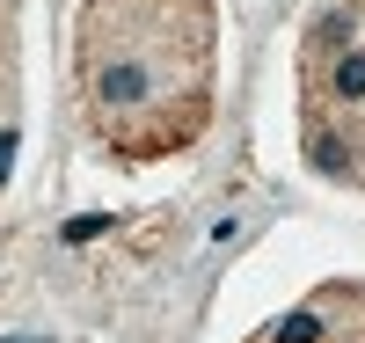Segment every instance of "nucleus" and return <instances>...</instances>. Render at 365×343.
Masks as SVG:
<instances>
[{
	"mask_svg": "<svg viewBox=\"0 0 365 343\" xmlns=\"http://www.w3.org/2000/svg\"><path fill=\"white\" fill-rule=\"evenodd\" d=\"M299 146L365 190V0H322L299 37Z\"/></svg>",
	"mask_w": 365,
	"mask_h": 343,
	"instance_id": "nucleus-2",
	"label": "nucleus"
},
{
	"mask_svg": "<svg viewBox=\"0 0 365 343\" xmlns=\"http://www.w3.org/2000/svg\"><path fill=\"white\" fill-rule=\"evenodd\" d=\"M249 343H365V285L336 277V285H314L299 307H285L270 329H256Z\"/></svg>",
	"mask_w": 365,
	"mask_h": 343,
	"instance_id": "nucleus-3",
	"label": "nucleus"
},
{
	"mask_svg": "<svg viewBox=\"0 0 365 343\" xmlns=\"http://www.w3.org/2000/svg\"><path fill=\"white\" fill-rule=\"evenodd\" d=\"M15 110H22V29H15V0H0V183L15 161Z\"/></svg>",
	"mask_w": 365,
	"mask_h": 343,
	"instance_id": "nucleus-4",
	"label": "nucleus"
},
{
	"mask_svg": "<svg viewBox=\"0 0 365 343\" xmlns=\"http://www.w3.org/2000/svg\"><path fill=\"white\" fill-rule=\"evenodd\" d=\"M220 15L212 0H81L73 88L117 161H168L212 124Z\"/></svg>",
	"mask_w": 365,
	"mask_h": 343,
	"instance_id": "nucleus-1",
	"label": "nucleus"
}]
</instances>
